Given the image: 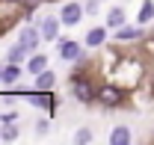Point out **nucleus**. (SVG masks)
<instances>
[{"label":"nucleus","instance_id":"1","mask_svg":"<svg viewBox=\"0 0 154 145\" xmlns=\"http://www.w3.org/2000/svg\"><path fill=\"white\" fill-rule=\"evenodd\" d=\"M98 104L104 110H119L125 104V89L116 83H101L98 86Z\"/></svg>","mask_w":154,"mask_h":145},{"label":"nucleus","instance_id":"2","mask_svg":"<svg viewBox=\"0 0 154 145\" xmlns=\"http://www.w3.org/2000/svg\"><path fill=\"white\" fill-rule=\"evenodd\" d=\"M71 95H74L80 104H95L98 101V86L89 80V77H77L74 74V86H71Z\"/></svg>","mask_w":154,"mask_h":145},{"label":"nucleus","instance_id":"3","mask_svg":"<svg viewBox=\"0 0 154 145\" xmlns=\"http://www.w3.org/2000/svg\"><path fill=\"white\" fill-rule=\"evenodd\" d=\"M38 42H42V30H36V27H24L18 36V45H24L27 51H36Z\"/></svg>","mask_w":154,"mask_h":145},{"label":"nucleus","instance_id":"4","mask_svg":"<svg viewBox=\"0 0 154 145\" xmlns=\"http://www.w3.org/2000/svg\"><path fill=\"white\" fill-rule=\"evenodd\" d=\"M59 27H62V18H54V15L45 18V21H42V27H38V30H42V39H45V42L59 39Z\"/></svg>","mask_w":154,"mask_h":145},{"label":"nucleus","instance_id":"5","mask_svg":"<svg viewBox=\"0 0 154 145\" xmlns=\"http://www.w3.org/2000/svg\"><path fill=\"white\" fill-rule=\"evenodd\" d=\"M59 18H62V24H65V27H74L77 21L83 18V6H80V3H68V6L59 12Z\"/></svg>","mask_w":154,"mask_h":145},{"label":"nucleus","instance_id":"6","mask_svg":"<svg viewBox=\"0 0 154 145\" xmlns=\"http://www.w3.org/2000/svg\"><path fill=\"white\" fill-rule=\"evenodd\" d=\"M59 56L65 59V62H74L83 56V48L77 45V42H59Z\"/></svg>","mask_w":154,"mask_h":145},{"label":"nucleus","instance_id":"7","mask_svg":"<svg viewBox=\"0 0 154 145\" xmlns=\"http://www.w3.org/2000/svg\"><path fill=\"white\" fill-rule=\"evenodd\" d=\"M131 142V130L125 125H119V127H113V133H110V145H128Z\"/></svg>","mask_w":154,"mask_h":145},{"label":"nucleus","instance_id":"8","mask_svg":"<svg viewBox=\"0 0 154 145\" xmlns=\"http://www.w3.org/2000/svg\"><path fill=\"white\" fill-rule=\"evenodd\" d=\"M48 68V56L45 54H33V59H27V71L30 74H42Z\"/></svg>","mask_w":154,"mask_h":145},{"label":"nucleus","instance_id":"9","mask_svg":"<svg viewBox=\"0 0 154 145\" xmlns=\"http://www.w3.org/2000/svg\"><path fill=\"white\" fill-rule=\"evenodd\" d=\"M139 36H142V33H139L136 27H125V24L116 30V39H119V42H134V39H139Z\"/></svg>","mask_w":154,"mask_h":145},{"label":"nucleus","instance_id":"10","mask_svg":"<svg viewBox=\"0 0 154 145\" xmlns=\"http://www.w3.org/2000/svg\"><path fill=\"white\" fill-rule=\"evenodd\" d=\"M104 39H107V30H104V27H95V30L86 33V45H89V48H98Z\"/></svg>","mask_w":154,"mask_h":145},{"label":"nucleus","instance_id":"11","mask_svg":"<svg viewBox=\"0 0 154 145\" xmlns=\"http://www.w3.org/2000/svg\"><path fill=\"white\" fill-rule=\"evenodd\" d=\"M27 54H30V51H27V48H24V45H15V48H9V54H6V62H24V59H27Z\"/></svg>","mask_w":154,"mask_h":145},{"label":"nucleus","instance_id":"12","mask_svg":"<svg viewBox=\"0 0 154 145\" xmlns=\"http://www.w3.org/2000/svg\"><path fill=\"white\" fill-rule=\"evenodd\" d=\"M36 77H38V80H36V89H54V83H57L54 71H48V68H45L42 74H36Z\"/></svg>","mask_w":154,"mask_h":145},{"label":"nucleus","instance_id":"13","mask_svg":"<svg viewBox=\"0 0 154 145\" xmlns=\"http://www.w3.org/2000/svg\"><path fill=\"white\" fill-rule=\"evenodd\" d=\"M18 77H21V65H18V62H6V68H3V80H6V83H15Z\"/></svg>","mask_w":154,"mask_h":145},{"label":"nucleus","instance_id":"14","mask_svg":"<svg viewBox=\"0 0 154 145\" xmlns=\"http://www.w3.org/2000/svg\"><path fill=\"white\" fill-rule=\"evenodd\" d=\"M148 21H154V0H145L139 6V24H148Z\"/></svg>","mask_w":154,"mask_h":145},{"label":"nucleus","instance_id":"15","mask_svg":"<svg viewBox=\"0 0 154 145\" xmlns=\"http://www.w3.org/2000/svg\"><path fill=\"white\" fill-rule=\"evenodd\" d=\"M107 24L119 30V27L125 24V12H122V9H110V15H107Z\"/></svg>","mask_w":154,"mask_h":145},{"label":"nucleus","instance_id":"16","mask_svg":"<svg viewBox=\"0 0 154 145\" xmlns=\"http://www.w3.org/2000/svg\"><path fill=\"white\" fill-rule=\"evenodd\" d=\"M0 136H3V142H12V139H18V127H15L12 122H9V125H6L3 130H0Z\"/></svg>","mask_w":154,"mask_h":145},{"label":"nucleus","instance_id":"17","mask_svg":"<svg viewBox=\"0 0 154 145\" xmlns=\"http://www.w3.org/2000/svg\"><path fill=\"white\" fill-rule=\"evenodd\" d=\"M74 142H80V145L92 142V130H89V127H80V130H77V136H74Z\"/></svg>","mask_w":154,"mask_h":145},{"label":"nucleus","instance_id":"18","mask_svg":"<svg viewBox=\"0 0 154 145\" xmlns=\"http://www.w3.org/2000/svg\"><path fill=\"white\" fill-rule=\"evenodd\" d=\"M21 6H24V9H27V12H33V9H36L38 3H45V0H18Z\"/></svg>","mask_w":154,"mask_h":145},{"label":"nucleus","instance_id":"19","mask_svg":"<svg viewBox=\"0 0 154 145\" xmlns=\"http://www.w3.org/2000/svg\"><path fill=\"white\" fill-rule=\"evenodd\" d=\"M36 130H38V133H45V130H48V119H42V122L36 125Z\"/></svg>","mask_w":154,"mask_h":145},{"label":"nucleus","instance_id":"20","mask_svg":"<svg viewBox=\"0 0 154 145\" xmlns=\"http://www.w3.org/2000/svg\"><path fill=\"white\" fill-rule=\"evenodd\" d=\"M0 80H3V68H0Z\"/></svg>","mask_w":154,"mask_h":145},{"label":"nucleus","instance_id":"21","mask_svg":"<svg viewBox=\"0 0 154 145\" xmlns=\"http://www.w3.org/2000/svg\"><path fill=\"white\" fill-rule=\"evenodd\" d=\"M0 142H3V136H0Z\"/></svg>","mask_w":154,"mask_h":145}]
</instances>
